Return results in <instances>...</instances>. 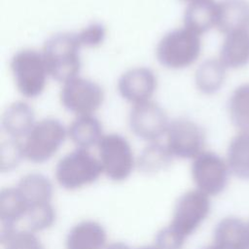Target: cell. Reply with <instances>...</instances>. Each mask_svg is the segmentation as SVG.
<instances>
[{
    "instance_id": "6da1fadb",
    "label": "cell",
    "mask_w": 249,
    "mask_h": 249,
    "mask_svg": "<svg viewBox=\"0 0 249 249\" xmlns=\"http://www.w3.org/2000/svg\"><path fill=\"white\" fill-rule=\"evenodd\" d=\"M81 47L77 34L61 32L51 36L42 52L49 75L63 83L77 77L81 69Z\"/></svg>"
},
{
    "instance_id": "7a4b0ae2",
    "label": "cell",
    "mask_w": 249,
    "mask_h": 249,
    "mask_svg": "<svg viewBox=\"0 0 249 249\" xmlns=\"http://www.w3.org/2000/svg\"><path fill=\"white\" fill-rule=\"evenodd\" d=\"M200 51V35L184 26L162 36L158 43L156 55L162 66L169 69H183L198 58Z\"/></svg>"
},
{
    "instance_id": "3957f363",
    "label": "cell",
    "mask_w": 249,
    "mask_h": 249,
    "mask_svg": "<svg viewBox=\"0 0 249 249\" xmlns=\"http://www.w3.org/2000/svg\"><path fill=\"white\" fill-rule=\"evenodd\" d=\"M103 172L101 163L87 149L65 155L55 166V179L65 190H77L95 182Z\"/></svg>"
},
{
    "instance_id": "277c9868",
    "label": "cell",
    "mask_w": 249,
    "mask_h": 249,
    "mask_svg": "<svg viewBox=\"0 0 249 249\" xmlns=\"http://www.w3.org/2000/svg\"><path fill=\"white\" fill-rule=\"evenodd\" d=\"M18 90L25 97L39 96L45 89L48 69L42 53L24 49L16 53L10 62Z\"/></svg>"
},
{
    "instance_id": "5b68a950",
    "label": "cell",
    "mask_w": 249,
    "mask_h": 249,
    "mask_svg": "<svg viewBox=\"0 0 249 249\" xmlns=\"http://www.w3.org/2000/svg\"><path fill=\"white\" fill-rule=\"evenodd\" d=\"M67 130L54 118H46L35 124L23 143L24 158L35 163L49 160L63 144Z\"/></svg>"
},
{
    "instance_id": "8992f818",
    "label": "cell",
    "mask_w": 249,
    "mask_h": 249,
    "mask_svg": "<svg viewBox=\"0 0 249 249\" xmlns=\"http://www.w3.org/2000/svg\"><path fill=\"white\" fill-rule=\"evenodd\" d=\"M103 173L113 181H124L134 168V157L128 141L118 133L103 135L97 144Z\"/></svg>"
},
{
    "instance_id": "52a82bcc",
    "label": "cell",
    "mask_w": 249,
    "mask_h": 249,
    "mask_svg": "<svg viewBox=\"0 0 249 249\" xmlns=\"http://www.w3.org/2000/svg\"><path fill=\"white\" fill-rule=\"evenodd\" d=\"M210 207V200L206 194L199 190L189 191L176 201L172 221L168 226L178 234L187 238L206 219Z\"/></svg>"
},
{
    "instance_id": "ba28073f",
    "label": "cell",
    "mask_w": 249,
    "mask_h": 249,
    "mask_svg": "<svg viewBox=\"0 0 249 249\" xmlns=\"http://www.w3.org/2000/svg\"><path fill=\"white\" fill-rule=\"evenodd\" d=\"M104 101V91L95 82L75 77L65 83L60 91V102L69 112L78 116L92 115Z\"/></svg>"
},
{
    "instance_id": "9c48e42d",
    "label": "cell",
    "mask_w": 249,
    "mask_h": 249,
    "mask_svg": "<svg viewBox=\"0 0 249 249\" xmlns=\"http://www.w3.org/2000/svg\"><path fill=\"white\" fill-rule=\"evenodd\" d=\"M167 148L171 155L180 159H195L203 152L205 145V132L196 123L178 118L168 126Z\"/></svg>"
},
{
    "instance_id": "30bf717a",
    "label": "cell",
    "mask_w": 249,
    "mask_h": 249,
    "mask_svg": "<svg viewBox=\"0 0 249 249\" xmlns=\"http://www.w3.org/2000/svg\"><path fill=\"white\" fill-rule=\"evenodd\" d=\"M191 171L197 190L207 196L219 195L228 185V163L213 152H202L195 158Z\"/></svg>"
},
{
    "instance_id": "8fae6325",
    "label": "cell",
    "mask_w": 249,
    "mask_h": 249,
    "mask_svg": "<svg viewBox=\"0 0 249 249\" xmlns=\"http://www.w3.org/2000/svg\"><path fill=\"white\" fill-rule=\"evenodd\" d=\"M128 124L130 130L138 138L156 142L166 134L170 123L165 111L150 100L133 105L129 113Z\"/></svg>"
},
{
    "instance_id": "7c38bea8",
    "label": "cell",
    "mask_w": 249,
    "mask_h": 249,
    "mask_svg": "<svg viewBox=\"0 0 249 249\" xmlns=\"http://www.w3.org/2000/svg\"><path fill=\"white\" fill-rule=\"evenodd\" d=\"M157 86L155 73L146 67H135L125 71L118 82V89L122 97L134 105L150 101Z\"/></svg>"
},
{
    "instance_id": "4fadbf2b",
    "label": "cell",
    "mask_w": 249,
    "mask_h": 249,
    "mask_svg": "<svg viewBox=\"0 0 249 249\" xmlns=\"http://www.w3.org/2000/svg\"><path fill=\"white\" fill-rule=\"evenodd\" d=\"M28 203L17 187L6 188L0 194V239L3 240L14 231L16 224L25 218Z\"/></svg>"
},
{
    "instance_id": "5bb4252c",
    "label": "cell",
    "mask_w": 249,
    "mask_h": 249,
    "mask_svg": "<svg viewBox=\"0 0 249 249\" xmlns=\"http://www.w3.org/2000/svg\"><path fill=\"white\" fill-rule=\"evenodd\" d=\"M35 113L26 102L15 101L4 111L1 120L3 131L12 138L26 137L35 125Z\"/></svg>"
},
{
    "instance_id": "9a60e30c",
    "label": "cell",
    "mask_w": 249,
    "mask_h": 249,
    "mask_svg": "<svg viewBox=\"0 0 249 249\" xmlns=\"http://www.w3.org/2000/svg\"><path fill=\"white\" fill-rule=\"evenodd\" d=\"M216 26L226 35L238 30H249V2L221 0L218 3Z\"/></svg>"
},
{
    "instance_id": "2e32d148",
    "label": "cell",
    "mask_w": 249,
    "mask_h": 249,
    "mask_svg": "<svg viewBox=\"0 0 249 249\" xmlns=\"http://www.w3.org/2000/svg\"><path fill=\"white\" fill-rule=\"evenodd\" d=\"M106 231L95 221H83L75 225L65 240L66 249H105Z\"/></svg>"
},
{
    "instance_id": "e0dca14e",
    "label": "cell",
    "mask_w": 249,
    "mask_h": 249,
    "mask_svg": "<svg viewBox=\"0 0 249 249\" xmlns=\"http://www.w3.org/2000/svg\"><path fill=\"white\" fill-rule=\"evenodd\" d=\"M214 244L220 249H248V225L235 217L224 218L214 230Z\"/></svg>"
},
{
    "instance_id": "ac0fdd59",
    "label": "cell",
    "mask_w": 249,
    "mask_h": 249,
    "mask_svg": "<svg viewBox=\"0 0 249 249\" xmlns=\"http://www.w3.org/2000/svg\"><path fill=\"white\" fill-rule=\"evenodd\" d=\"M218 3L214 0H197L189 3L184 14V24L188 29L201 35L217 22Z\"/></svg>"
},
{
    "instance_id": "d6986e66",
    "label": "cell",
    "mask_w": 249,
    "mask_h": 249,
    "mask_svg": "<svg viewBox=\"0 0 249 249\" xmlns=\"http://www.w3.org/2000/svg\"><path fill=\"white\" fill-rule=\"evenodd\" d=\"M221 62L229 68H240L249 62V30L226 35L220 52Z\"/></svg>"
},
{
    "instance_id": "ffe728a7",
    "label": "cell",
    "mask_w": 249,
    "mask_h": 249,
    "mask_svg": "<svg viewBox=\"0 0 249 249\" xmlns=\"http://www.w3.org/2000/svg\"><path fill=\"white\" fill-rule=\"evenodd\" d=\"M67 133L77 147L87 150L97 145L103 137L102 124L92 115L78 116L69 125Z\"/></svg>"
},
{
    "instance_id": "44dd1931",
    "label": "cell",
    "mask_w": 249,
    "mask_h": 249,
    "mask_svg": "<svg viewBox=\"0 0 249 249\" xmlns=\"http://www.w3.org/2000/svg\"><path fill=\"white\" fill-rule=\"evenodd\" d=\"M17 188L28 203V206L49 203L52 199L53 185L48 177L41 173H29L18 181Z\"/></svg>"
},
{
    "instance_id": "7402d4cb",
    "label": "cell",
    "mask_w": 249,
    "mask_h": 249,
    "mask_svg": "<svg viewBox=\"0 0 249 249\" xmlns=\"http://www.w3.org/2000/svg\"><path fill=\"white\" fill-rule=\"evenodd\" d=\"M226 66L221 60L209 58L203 61L196 71L195 82L198 90L204 94L217 92L224 84Z\"/></svg>"
},
{
    "instance_id": "603a6c76",
    "label": "cell",
    "mask_w": 249,
    "mask_h": 249,
    "mask_svg": "<svg viewBox=\"0 0 249 249\" xmlns=\"http://www.w3.org/2000/svg\"><path fill=\"white\" fill-rule=\"evenodd\" d=\"M227 163L234 176L249 179V132H241L231 139L228 148Z\"/></svg>"
},
{
    "instance_id": "cb8c5ba5",
    "label": "cell",
    "mask_w": 249,
    "mask_h": 249,
    "mask_svg": "<svg viewBox=\"0 0 249 249\" xmlns=\"http://www.w3.org/2000/svg\"><path fill=\"white\" fill-rule=\"evenodd\" d=\"M173 156L167 146L159 142H151L146 146L137 160L140 171L145 174H155L170 166Z\"/></svg>"
},
{
    "instance_id": "d4e9b609",
    "label": "cell",
    "mask_w": 249,
    "mask_h": 249,
    "mask_svg": "<svg viewBox=\"0 0 249 249\" xmlns=\"http://www.w3.org/2000/svg\"><path fill=\"white\" fill-rule=\"evenodd\" d=\"M231 121L242 132H249V84L237 87L229 100Z\"/></svg>"
},
{
    "instance_id": "484cf974",
    "label": "cell",
    "mask_w": 249,
    "mask_h": 249,
    "mask_svg": "<svg viewBox=\"0 0 249 249\" xmlns=\"http://www.w3.org/2000/svg\"><path fill=\"white\" fill-rule=\"evenodd\" d=\"M55 210L51 202L32 205L25 216L28 230L40 231L49 229L55 222Z\"/></svg>"
},
{
    "instance_id": "4316f807",
    "label": "cell",
    "mask_w": 249,
    "mask_h": 249,
    "mask_svg": "<svg viewBox=\"0 0 249 249\" xmlns=\"http://www.w3.org/2000/svg\"><path fill=\"white\" fill-rule=\"evenodd\" d=\"M24 158L23 144L18 139L9 137L1 142L0 147V169L2 172L16 168Z\"/></svg>"
},
{
    "instance_id": "83f0119b",
    "label": "cell",
    "mask_w": 249,
    "mask_h": 249,
    "mask_svg": "<svg viewBox=\"0 0 249 249\" xmlns=\"http://www.w3.org/2000/svg\"><path fill=\"white\" fill-rule=\"evenodd\" d=\"M1 243L4 249H44L40 239L29 230H16Z\"/></svg>"
},
{
    "instance_id": "f1b7e54d",
    "label": "cell",
    "mask_w": 249,
    "mask_h": 249,
    "mask_svg": "<svg viewBox=\"0 0 249 249\" xmlns=\"http://www.w3.org/2000/svg\"><path fill=\"white\" fill-rule=\"evenodd\" d=\"M77 36L82 47H97L102 44L105 39L106 28L103 24L99 22H94L88 25L82 31L77 33Z\"/></svg>"
},
{
    "instance_id": "f546056e",
    "label": "cell",
    "mask_w": 249,
    "mask_h": 249,
    "mask_svg": "<svg viewBox=\"0 0 249 249\" xmlns=\"http://www.w3.org/2000/svg\"><path fill=\"white\" fill-rule=\"evenodd\" d=\"M185 239L169 226H166L157 233L155 246L158 249H182Z\"/></svg>"
},
{
    "instance_id": "4dcf8cb0",
    "label": "cell",
    "mask_w": 249,
    "mask_h": 249,
    "mask_svg": "<svg viewBox=\"0 0 249 249\" xmlns=\"http://www.w3.org/2000/svg\"><path fill=\"white\" fill-rule=\"evenodd\" d=\"M105 249H131L128 245L123 242H114L105 247Z\"/></svg>"
},
{
    "instance_id": "1f68e13d",
    "label": "cell",
    "mask_w": 249,
    "mask_h": 249,
    "mask_svg": "<svg viewBox=\"0 0 249 249\" xmlns=\"http://www.w3.org/2000/svg\"><path fill=\"white\" fill-rule=\"evenodd\" d=\"M202 249H220L218 246H216L214 243L213 244H211V245H208V246H205V247H203Z\"/></svg>"
},
{
    "instance_id": "d6a6232c",
    "label": "cell",
    "mask_w": 249,
    "mask_h": 249,
    "mask_svg": "<svg viewBox=\"0 0 249 249\" xmlns=\"http://www.w3.org/2000/svg\"><path fill=\"white\" fill-rule=\"evenodd\" d=\"M137 249H158V248L156 246H143V247H140Z\"/></svg>"
},
{
    "instance_id": "836d02e7",
    "label": "cell",
    "mask_w": 249,
    "mask_h": 249,
    "mask_svg": "<svg viewBox=\"0 0 249 249\" xmlns=\"http://www.w3.org/2000/svg\"><path fill=\"white\" fill-rule=\"evenodd\" d=\"M183 1H186V2H189V3H192V2H195V1H197V0H183Z\"/></svg>"
},
{
    "instance_id": "e575fe53",
    "label": "cell",
    "mask_w": 249,
    "mask_h": 249,
    "mask_svg": "<svg viewBox=\"0 0 249 249\" xmlns=\"http://www.w3.org/2000/svg\"><path fill=\"white\" fill-rule=\"evenodd\" d=\"M248 230H249V223H248Z\"/></svg>"
}]
</instances>
